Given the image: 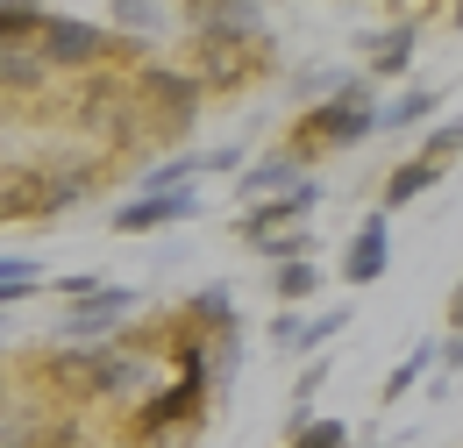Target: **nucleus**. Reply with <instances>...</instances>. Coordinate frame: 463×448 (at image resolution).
Here are the masks:
<instances>
[{
  "label": "nucleus",
  "instance_id": "obj_22",
  "mask_svg": "<svg viewBox=\"0 0 463 448\" xmlns=\"http://www.w3.org/2000/svg\"><path fill=\"white\" fill-rule=\"evenodd\" d=\"M356 86V71H335V64H314V71H299L292 79V93H299V107H321V100H335Z\"/></svg>",
  "mask_w": 463,
  "mask_h": 448
},
{
  "label": "nucleus",
  "instance_id": "obj_11",
  "mask_svg": "<svg viewBox=\"0 0 463 448\" xmlns=\"http://www.w3.org/2000/svg\"><path fill=\"white\" fill-rule=\"evenodd\" d=\"M413 57H420V14H400L392 29H378V36H364V86L371 79H400V71H413Z\"/></svg>",
  "mask_w": 463,
  "mask_h": 448
},
{
  "label": "nucleus",
  "instance_id": "obj_3",
  "mask_svg": "<svg viewBox=\"0 0 463 448\" xmlns=\"http://www.w3.org/2000/svg\"><path fill=\"white\" fill-rule=\"evenodd\" d=\"M185 43L235 51V57H257V64L279 57L271 14H264V7H242V0H193V7H178V51H185Z\"/></svg>",
  "mask_w": 463,
  "mask_h": 448
},
{
  "label": "nucleus",
  "instance_id": "obj_14",
  "mask_svg": "<svg viewBox=\"0 0 463 448\" xmlns=\"http://www.w3.org/2000/svg\"><path fill=\"white\" fill-rule=\"evenodd\" d=\"M51 93V64L36 57V43H0V107H29Z\"/></svg>",
  "mask_w": 463,
  "mask_h": 448
},
{
  "label": "nucleus",
  "instance_id": "obj_16",
  "mask_svg": "<svg viewBox=\"0 0 463 448\" xmlns=\"http://www.w3.org/2000/svg\"><path fill=\"white\" fill-rule=\"evenodd\" d=\"M442 178H449L442 164H420V157H400V164L385 171V192H378V214L392 221L400 207H413V200H428V192H435Z\"/></svg>",
  "mask_w": 463,
  "mask_h": 448
},
{
  "label": "nucleus",
  "instance_id": "obj_21",
  "mask_svg": "<svg viewBox=\"0 0 463 448\" xmlns=\"http://www.w3.org/2000/svg\"><path fill=\"white\" fill-rule=\"evenodd\" d=\"M36 292H43V264L36 257H0V313L14 299H36Z\"/></svg>",
  "mask_w": 463,
  "mask_h": 448
},
{
  "label": "nucleus",
  "instance_id": "obj_2",
  "mask_svg": "<svg viewBox=\"0 0 463 448\" xmlns=\"http://www.w3.org/2000/svg\"><path fill=\"white\" fill-rule=\"evenodd\" d=\"M165 385V328L157 335H115L93 349V378H86V406H143Z\"/></svg>",
  "mask_w": 463,
  "mask_h": 448
},
{
  "label": "nucleus",
  "instance_id": "obj_24",
  "mask_svg": "<svg viewBox=\"0 0 463 448\" xmlns=\"http://www.w3.org/2000/svg\"><path fill=\"white\" fill-rule=\"evenodd\" d=\"M36 29H43V7L0 0V43H36Z\"/></svg>",
  "mask_w": 463,
  "mask_h": 448
},
{
  "label": "nucleus",
  "instance_id": "obj_1",
  "mask_svg": "<svg viewBox=\"0 0 463 448\" xmlns=\"http://www.w3.org/2000/svg\"><path fill=\"white\" fill-rule=\"evenodd\" d=\"M378 135V100H371V86L356 79L349 93H335V100H321V107H299L292 114V128H286V143L279 150H292L299 164L307 157H343V150H364Z\"/></svg>",
  "mask_w": 463,
  "mask_h": 448
},
{
  "label": "nucleus",
  "instance_id": "obj_6",
  "mask_svg": "<svg viewBox=\"0 0 463 448\" xmlns=\"http://www.w3.org/2000/svg\"><path fill=\"white\" fill-rule=\"evenodd\" d=\"M136 313H143V292H136V285H100L86 306H64L58 313L51 349H108L115 335H128Z\"/></svg>",
  "mask_w": 463,
  "mask_h": 448
},
{
  "label": "nucleus",
  "instance_id": "obj_20",
  "mask_svg": "<svg viewBox=\"0 0 463 448\" xmlns=\"http://www.w3.org/2000/svg\"><path fill=\"white\" fill-rule=\"evenodd\" d=\"M250 249H257V257L279 271V264H299V257H314V228H271V235H257Z\"/></svg>",
  "mask_w": 463,
  "mask_h": 448
},
{
  "label": "nucleus",
  "instance_id": "obj_26",
  "mask_svg": "<svg viewBox=\"0 0 463 448\" xmlns=\"http://www.w3.org/2000/svg\"><path fill=\"white\" fill-rule=\"evenodd\" d=\"M100 285H108L100 271H64V278H58V299H64V306H86Z\"/></svg>",
  "mask_w": 463,
  "mask_h": 448
},
{
  "label": "nucleus",
  "instance_id": "obj_17",
  "mask_svg": "<svg viewBox=\"0 0 463 448\" xmlns=\"http://www.w3.org/2000/svg\"><path fill=\"white\" fill-rule=\"evenodd\" d=\"M442 107H449V93H435V86H406L400 100H378V135H392V128H428Z\"/></svg>",
  "mask_w": 463,
  "mask_h": 448
},
{
  "label": "nucleus",
  "instance_id": "obj_18",
  "mask_svg": "<svg viewBox=\"0 0 463 448\" xmlns=\"http://www.w3.org/2000/svg\"><path fill=\"white\" fill-rule=\"evenodd\" d=\"M321 285H328V271H321L314 257H299V264H279V271H271V299H279V313H307V306L321 299Z\"/></svg>",
  "mask_w": 463,
  "mask_h": 448
},
{
  "label": "nucleus",
  "instance_id": "obj_23",
  "mask_svg": "<svg viewBox=\"0 0 463 448\" xmlns=\"http://www.w3.org/2000/svg\"><path fill=\"white\" fill-rule=\"evenodd\" d=\"M457 150H463V128H457V114H435L413 157H420V164H442V171H449V164H457Z\"/></svg>",
  "mask_w": 463,
  "mask_h": 448
},
{
  "label": "nucleus",
  "instance_id": "obj_5",
  "mask_svg": "<svg viewBox=\"0 0 463 448\" xmlns=\"http://www.w3.org/2000/svg\"><path fill=\"white\" fill-rule=\"evenodd\" d=\"M207 406H214V392L200 378H165L157 392L128 413V427H136V442H200Z\"/></svg>",
  "mask_w": 463,
  "mask_h": 448
},
{
  "label": "nucleus",
  "instance_id": "obj_8",
  "mask_svg": "<svg viewBox=\"0 0 463 448\" xmlns=\"http://www.w3.org/2000/svg\"><path fill=\"white\" fill-rule=\"evenodd\" d=\"M193 214H200V185H185V192H128L108 214V228L115 235H165V228L193 221Z\"/></svg>",
  "mask_w": 463,
  "mask_h": 448
},
{
  "label": "nucleus",
  "instance_id": "obj_13",
  "mask_svg": "<svg viewBox=\"0 0 463 448\" xmlns=\"http://www.w3.org/2000/svg\"><path fill=\"white\" fill-rule=\"evenodd\" d=\"M299 178H307V164H299L292 150H264V157H242V171H235V200H242V207H257V200H286Z\"/></svg>",
  "mask_w": 463,
  "mask_h": 448
},
{
  "label": "nucleus",
  "instance_id": "obj_9",
  "mask_svg": "<svg viewBox=\"0 0 463 448\" xmlns=\"http://www.w3.org/2000/svg\"><path fill=\"white\" fill-rule=\"evenodd\" d=\"M349 328V306H314V313H279L271 321V349L286 356H328Z\"/></svg>",
  "mask_w": 463,
  "mask_h": 448
},
{
  "label": "nucleus",
  "instance_id": "obj_25",
  "mask_svg": "<svg viewBox=\"0 0 463 448\" xmlns=\"http://www.w3.org/2000/svg\"><path fill=\"white\" fill-rule=\"evenodd\" d=\"M286 448H349V427L343 420H307L286 434Z\"/></svg>",
  "mask_w": 463,
  "mask_h": 448
},
{
  "label": "nucleus",
  "instance_id": "obj_12",
  "mask_svg": "<svg viewBox=\"0 0 463 448\" xmlns=\"http://www.w3.org/2000/svg\"><path fill=\"white\" fill-rule=\"evenodd\" d=\"M86 378H93V349H43L36 356V385H51L58 413H86Z\"/></svg>",
  "mask_w": 463,
  "mask_h": 448
},
{
  "label": "nucleus",
  "instance_id": "obj_4",
  "mask_svg": "<svg viewBox=\"0 0 463 448\" xmlns=\"http://www.w3.org/2000/svg\"><path fill=\"white\" fill-rule=\"evenodd\" d=\"M36 57L51 64V79H58V71H79V79H93V71H115V36L100 29V14L43 7V29H36Z\"/></svg>",
  "mask_w": 463,
  "mask_h": 448
},
{
  "label": "nucleus",
  "instance_id": "obj_15",
  "mask_svg": "<svg viewBox=\"0 0 463 448\" xmlns=\"http://www.w3.org/2000/svg\"><path fill=\"white\" fill-rule=\"evenodd\" d=\"M178 321H185L193 335H207V341H214V335H242V313H235L229 285H200V292L178 306Z\"/></svg>",
  "mask_w": 463,
  "mask_h": 448
},
{
  "label": "nucleus",
  "instance_id": "obj_19",
  "mask_svg": "<svg viewBox=\"0 0 463 448\" xmlns=\"http://www.w3.org/2000/svg\"><path fill=\"white\" fill-rule=\"evenodd\" d=\"M428 370H435V335H420V341H413V349L400 356V363H392V378H385V406H400V398L413 392Z\"/></svg>",
  "mask_w": 463,
  "mask_h": 448
},
{
  "label": "nucleus",
  "instance_id": "obj_10",
  "mask_svg": "<svg viewBox=\"0 0 463 448\" xmlns=\"http://www.w3.org/2000/svg\"><path fill=\"white\" fill-rule=\"evenodd\" d=\"M385 271H392V221L371 207V214L356 221V235H349L343 271H335V278H343V285H378Z\"/></svg>",
  "mask_w": 463,
  "mask_h": 448
},
{
  "label": "nucleus",
  "instance_id": "obj_7",
  "mask_svg": "<svg viewBox=\"0 0 463 448\" xmlns=\"http://www.w3.org/2000/svg\"><path fill=\"white\" fill-rule=\"evenodd\" d=\"M321 200H328V185L307 171L286 200H257V207H242V214H235V235H242V242H257V235H271V228H314Z\"/></svg>",
  "mask_w": 463,
  "mask_h": 448
},
{
  "label": "nucleus",
  "instance_id": "obj_27",
  "mask_svg": "<svg viewBox=\"0 0 463 448\" xmlns=\"http://www.w3.org/2000/svg\"><path fill=\"white\" fill-rule=\"evenodd\" d=\"M0 328H7V321H0Z\"/></svg>",
  "mask_w": 463,
  "mask_h": 448
}]
</instances>
